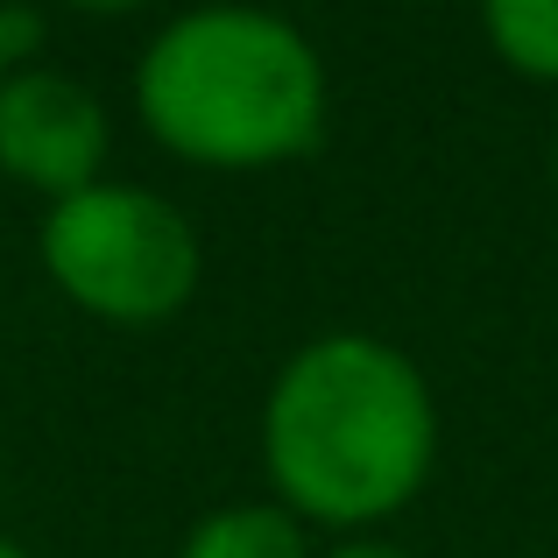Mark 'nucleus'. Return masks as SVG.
<instances>
[{"label": "nucleus", "mask_w": 558, "mask_h": 558, "mask_svg": "<svg viewBox=\"0 0 558 558\" xmlns=\"http://www.w3.org/2000/svg\"><path fill=\"white\" fill-rule=\"evenodd\" d=\"M438 460L424 368L375 332H318L262 403V466L276 502L332 537H375L417 502Z\"/></svg>", "instance_id": "nucleus-1"}, {"label": "nucleus", "mask_w": 558, "mask_h": 558, "mask_svg": "<svg viewBox=\"0 0 558 558\" xmlns=\"http://www.w3.org/2000/svg\"><path fill=\"white\" fill-rule=\"evenodd\" d=\"M135 113L198 170H269L326 135V64L269 8H191L135 64Z\"/></svg>", "instance_id": "nucleus-2"}, {"label": "nucleus", "mask_w": 558, "mask_h": 558, "mask_svg": "<svg viewBox=\"0 0 558 558\" xmlns=\"http://www.w3.org/2000/svg\"><path fill=\"white\" fill-rule=\"evenodd\" d=\"M43 269L78 312L107 326H156L198 290V233L170 198L135 184H93L43 219Z\"/></svg>", "instance_id": "nucleus-3"}, {"label": "nucleus", "mask_w": 558, "mask_h": 558, "mask_svg": "<svg viewBox=\"0 0 558 558\" xmlns=\"http://www.w3.org/2000/svg\"><path fill=\"white\" fill-rule=\"evenodd\" d=\"M113 149L107 107L64 71H8L0 78V170L43 198H78L99 184Z\"/></svg>", "instance_id": "nucleus-4"}, {"label": "nucleus", "mask_w": 558, "mask_h": 558, "mask_svg": "<svg viewBox=\"0 0 558 558\" xmlns=\"http://www.w3.org/2000/svg\"><path fill=\"white\" fill-rule=\"evenodd\" d=\"M178 558H312V545L283 502H227L191 523Z\"/></svg>", "instance_id": "nucleus-5"}, {"label": "nucleus", "mask_w": 558, "mask_h": 558, "mask_svg": "<svg viewBox=\"0 0 558 558\" xmlns=\"http://www.w3.org/2000/svg\"><path fill=\"white\" fill-rule=\"evenodd\" d=\"M495 57L531 85H558V0H481Z\"/></svg>", "instance_id": "nucleus-6"}, {"label": "nucleus", "mask_w": 558, "mask_h": 558, "mask_svg": "<svg viewBox=\"0 0 558 558\" xmlns=\"http://www.w3.org/2000/svg\"><path fill=\"white\" fill-rule=\"evenodd\" d=\"M36 50H43V14L36 8H0V78L28 71Z\"/></svg>", "instance_id": "nucleus-7"}, {"label": "nucleus", "mask_w": 558, "mask_h": 558, "mask_svg": "<svg viewBox=\"0 0 558 558\" xmlns=\"http://www.w3.org/2000/svg\"><path fill=\"white\" fill-rule=\"evenodd\" d=\"M326 558H417V551H403V545H389V537H340Z\"/></svg>", "instance_id": "nucleus-8"}, {"label": "nucleus", "mask_w": 558, "mask_h": 558, "mask_svg": "<svg viewBox=\"0 0 558 558\" xmlns=\"http://www.w3.org/2000/svg\"><path fill=\"white\" fill-rule=\"evenodd\" d=\"M64 8H78V14H135V8H149V0H64Z\"/></svg>", "instance_id": "nucleus-9"}, {"label": "nucleus", "mask_w": 558, "mask_h": 558, "mask_svg": "<svg viewBox=\"0 0 558 558\" xmlns=\"http://www.w3.org/2000/svg\"><path fill=\"white\" fill-rule=\"evenodd\" d=\"M0 558H28L22 545H14V537H0Z\"/></svg>", "instance_id": "nucleus-10"}]
</instances>
